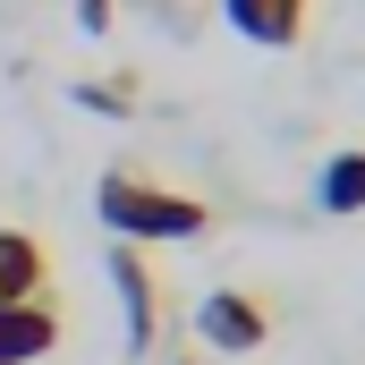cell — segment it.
I'll return each mask as SVG.
<instances>
[{
    "label": "cell",
    "instance_id": "1",
    "mask_svg": "<svg viewBox=\"0 0 365 365\" xmlns=\"http://www.w3.org/2000/svg\"><path fill=\"white\" fill-rule=\"evenodd\" d=\"M93 212L119 247H162V238H204L212 230V204L187 195L170 179H145V170H102L93 187Z\"/></svg>",
    "mask_w": 365,
    "mask_h": 365
},
{
    "label": "cell",
    "instance_id": "2",
    "mask_svg": "<svg viewBox=\"0 0 365 365\" xmlns=\"http://www.w3.org/2000/svg\"><path fill=\"white\" fill-rule=\"evenodd\" d=\"M195 340H204L212 357H255V349L272 340V306H264L255 289H212V297L195 306Z\"/></svg>",
    "mask_w": 365,
    "mask_h": 365
},
{
    "label": "cell",
    "instance_id": "3",
    "mask_svg": "<svg viewBox=\"0 0 365 365\" xmlns=\"http://www.w3.org/2000/svg\"><path fill=\"white\" fill-rule=\"evenodd\" d=\"M110 289H119V323H128V357H145V349L162 340V280H153V264H145L136 247H119V255H110Z\"/></svg>",
    "mask_w": 365,
    "mask_h": 365
},
{
    "label": "cell",
    "instance_id": "4",
    "mask_svg": "<svg viewBox=\"0 0 365 365\" xmlns=\"http://www.w3.org/2000/svg\"><path fill=\"white\" fill-rule=\"evenodd\" d=\"M60 340H68V323H60V306H51V297L0 306V365H34V357H51Z\"/></svg>",
    "mask_w": 365,
    "mask_h": 365
},
{
    "label": "cell",
    "instance_id": "5",
    "mask_svg": "<svg viewBox=\"0 0 365 365\" xmlns=\"http://www.w3.org/2000/svg\"><path fill=\"white\" fill-rule=\"evenodd\" d=\"M221 17L255 43V51H289L297 34H306V17H314V0H221Z\"/></svg>",
    "mask_w": 365,
    "mask_h": 365
},
{
    "label": "cell",
    "instance_id": "6",
    "mask_svg": "<svg viewBox=\"0 0 365 365\" xmlns=\"http://www.w3.org/2000/svg\"><path fill=\"white\" fill-rule=\"evenodd\" d=\"M51 289V247L34 230H0V306H26Z\"/></svg>",
    "mask_w": 365,
    "mask_h": 365
},
{
    "label": "cell",
    "instance_id": "7",
    "mask_svg": "<svg viewBox=\"0 0 365 365\" xmlns=\"http://www.w3.org/2000/svg\"><path fill=\"white\" fill-rule=\"evenodd\" d=\"M314 204H323V212H365V145L357 153H331V162L314 170Z\"/></svg>",
    "mask_w": 365,
    "mask_h": 365
},
{
    "label": "cell",
    "instance_id": "8",
    "mask_svg": "<svg viewBox=\"0 0 365 365\" xmlns=\"http://www.w3.org/2000/svg\"><path fill=\"white\" fill-rule=\"evenodd\" d=\"M128 102H136L128 77H86V86H77V110H128Z\"/></svg>",
    "mask_w": 365,
    "mask_h": 365
},
{
    "label": "cell",
    "instance_id": "9",
    "mask_svg": "<svg viewBox=\"0 0 365 365\" xmlns=\"http://www.w3.org/2000/svg\"><path fill=\"white\" fill-rule=\"evenodd\" d=\"M77 26L86 34H110V0H77Z\"/></svg>",
    "mask_w": 365,
    "mask_h": 365
}]
</instances>
